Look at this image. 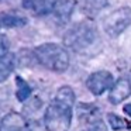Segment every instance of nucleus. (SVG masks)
<instances>
[{"label": "nucleus", "mask_w": 131, "mask_h": 131, "mask_svg": "<svg viewBox=\"0 0 131 131\" xmlns=\"http://www.w3.org/2000/svg\"><path fill=\"white\" fill-rule=\"evenodd\" d=\"M27 24L26 16H23L18 12H4L0 14V27H6V28H18L24 27Z\"/></svg>", "instance_id": "nucleus-9"}, {"label": "nucleus", "mask_w": 131, "mask_h": 131, "mask_svg": "<svg viewBox=\"0 0 131 131\" xmlns=\"http://www.w3.org/2000/svg\"><path fill=\"white\" fill-rule=\"evenodd\" d=\"M16 66V57L10 52H7L3 58H0V83L4 82L12 75Z\"/></svg>", "instance_id": "nucleus-11"}, {"label": "nucleus", "mask_w": 131, "mask_h": 131, "mask_svg": "<svg viewBox=\"0 0 131 131\" xmlns=\"http://www.w3.org/2000/svg\"><path fill=\"white\" fill-rule=\"evenodd\" d=\"M89 131H108V130H107L106 124L102 121V120H100V118H96L94 121H92Z\"/></svg>", "instance_id": "nucleus-16"}, {"label": "nucleus", "mask_w": 131, "mask_h": 131, "mask_svg": "<svg viewBox=\"0 0 131 131\" xmlns=\"http://www.w3.org/2000/svg\"><path fill=\"white\" fill-rule=\"evenodd\" d=\"M27 128V120L23 114L10 111L0 117V131H24Z\"/></svg>", "instance_id": "nucleus-8"}, {"label": "nucleus", "mask_w": 131, "mask_h": 131, "mask_svg": "<svg viewBox=\"0 0 131 131\" xmlns=\"http://www.w3.org/2000/svg\"><path fill=\"white\" fill-rule=\"evenodd\" d=\"M63 44L83 57H94L102 51L103 41L94 23L89 20L73 24L63 34Z\"/></svg>", "instance_id": "nucleus-1"}, {"label": "nucleus", "mask_w": 131, "mask_h": 131, "mask_svg": "<svg viewBox=\"0 0 131 131\" xmlns=\"http://www.w3.org/2000/svg\"><path fill=\"white\" fill-rule=\"evenodd\" d=\"M107 121L110 124V127L116 131H120V130H131V123L128 120L123 118V117L117 116V114H107Z\"/></svg>", "instance_id": "nucleus-12"}, {"label": "nucleus", "mask_w": 131, "mask_h": 131, "mask_svg": "<svg viewBox=\"0 0 131 131\" xmlns=\"http://www.w3.org/2000/svg\"><path fill=\"white\" fill-rule=\"evenodd\" d=\"M55 2L57 0H21L26 12H28L30 14L35 16V17L51 14L54 10Z\"/></svg>", "instance_id": "nucleus-7"}, {"label": "nucleus", "mask_w": 131, "mask_h": 131, "mask_svg": "<svg viewBox=\"0 0 131 131\" xmlns=\"http://www.w3.org/2000/svg\"><path fill=\"white\" fill-rule=\"evenodd\" d=\"M131 26V9L120 7L107 16L103 21V27L107 35L116 38Z\"/></svg>", "instance_id": "nucleus-4"}, {"label": "nucleus", "mask_w": 131, "mask_h": 131, "mask_svg": "<svg viewBox=\"0 0 131 131\" xmlns=\"http://www.w3.org/2000/svg\"><path fill=\"white\" fill-rule=\"evenodd\" d=\"M75 93L72 88L62 86L58 89L55 97L47 107L44 114V124L47 131H68L72 123V107Z\"/></svg>", "instance_id": "nucleus-2"}, {"label": "nucleus", "mask_w": 131, "mask_h": 131, "mask_svg": "<svg viewBox=\"0 0 131 131\" xmlns=\"http://www.w3.org/2000/svg\"><path fill=\"white\" fill-rule=\"evenodd\" d=\"M124 111L131 117V103H128V104H125V106H124Z\"/></svg>", "instance_id": "nucleus-17"}, {"label": "nucleus", "mask_w": 131, "mask_h": 131, "mask_svg": "<svg viewBox=\"0 0 131 131\" xmlns=\"http://www.w3.org/2000/svg\"><path fill=\"white\" fill-rule=\"evenodd\" d=\"M9 47H10V44H9L7 37L0 34V58H3L9 52Z\"/></svg>", "instance_id": "nucleus-15"}, {"label": "nucleus", "mask_w": 131, "mask_h": 131, "mask_svg": "<svg viewBox=\"0 0 131 131\" xmlns=\"http://www.w3.org/2000/svg\"><path fill=\"white\" fill-rule=\"evenodd\" d=\"M106 2L107 0H85L83 10L88 14H94V13H97L99 10H102L106 6Z\"/></svg>", "instance_id": "nucleus-14"}, {"label": "nucleus", "mask_w": 131, "mask_h": 131, "mask_svg": "<svg viewBox=\"0 0 131 131\" xmlns=\"http://www.w3.org/2000/svg\"><path fill=\"white\" fill-rule=\"evenodd\" d=\"M0 117H2V110H0Z\"/></svg>", "instance_id": "nucleus-18"}, {"label": "nucleus", "mask_w": 131, "mask_h": 131, "mask_svg": "<svg viewBox=\"0 0 131 131\" xmlns=\"http://www.w3.org/2000/svg\"><path fill=\"white\" fill-rule=\"evenodd\" d=\"M113 82H114V78L108 71H97V72H93L88 78L86 86H88L90 93L100 96V94H103L106 90H108L111 88Z\"/></svg>", "instance_id": "nucleus-5"}, {"label": "nucleus", "mask_w": 131, "mask_h": 131, "mask_svg": "<svg viewBox=\"0 0 131 131\" xmlns=\"http://www.w3.org/2000/svg\"><path fill=\"white\" fill-rule=\"evenodd\" d=\"M131 94V82L127 78H120L116 82H113L108 93V100L111 104H118L124 102Z\"/></svg>", "instance_id": "nucleus-6"}, {"label": "nucleus", "mask_w": 131, "mask_h": 131, "mask_svg": "<svg viewBox=\"0 0 131 131\" xmlns=\"http://www.w3.org/2000/svg\"><path fill=\"white\" fill-rule=\"evenodd\" d=\"M35 59L44 68L54 72H65L69 68V54L62 45L54 42L41 44L34 49Z\"/></svg>", "instance_id": "nucleus-3"}, {"label": "nucleus", "mask_w": 131, "mask_h": 131, "mask_svg": "<svg viewBox=\"0 0 131 131\" xmlns=\"http://www.w3.org/2000/svg\"><path fill=\"white\" fill-rule=\"evenodd\" d=\"M130 82H131V80H130Z\"/></svg>", "instance_id": "nucleus-19"}, {"label": "nucleus", "mask_w": 131, "mask_h": 131, "mask_svg": "<svg viewBox=\"0 0 131 131\" xmlns=\"http://www.w3.org/2000/svg\"><path fill=\"white\" fill-rule=\"evenodd\" d=\"M73 6H75L73 0H57L52 13H54L55 17L59 21L65 23V21H68L69 16L73 12Z\"/></svg>", "instance_id": "nucleus-10"}, {"label": "nucleus", "mask_w": 131, "mask_h": 131, "mask_svg": "<svg viewBox=\"0 0 131 131\" xmlns=\"http://www.w3.org/2000/svg\"><path fill=\"white\" fill-rule=\"evenodd\" d=\"M16 85H17V90H16V96L20 102H26L31 94V88L30 85L23 79L21 76H16Z\"/></svg>", "instance_id": "nucleus-13"}]
</instances>
